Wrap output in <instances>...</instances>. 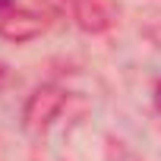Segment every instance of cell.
<instances>
[{
  "instance_id": "5b68a950",
  "label": "cell",
  "mask_w": 161,
  "mask_h": 161,
  "mask_svg": "<svg viewBox=\"0 0 161 161\" xmlns=\"http://www.w3.org/2000/svg\"><path fill=\"white\" fill-rule=\"evenodd\" d=\"M155 108L161 111V79H158V82H155Z\"/></svg>"
},
{
  "instance_id": "6da1fadb",
  "label": "cell",
  "mask_w": 161,
  "mask_h": 161,
  "mask_svg": "<svg viewBox=\"0 0 161 161\" xmlns=\"http://www.w3.org/2000/svg\"><path fill=\"white\" fill-rule=\"evenodd\" d=\"M41 3L47 13H60V16H69L82 32H92V35H101L114 25V10L104 3V0H35Z\"/></svg>"
},
{
  "instance_id": "3957f363",
  "label": "cell",
  "mask_w": 161,
  "mask_h": 161,
  "mask_svg": "<svg viewBox=\"0 0 161 161\" xmlns=\"http://www.w3.org/2000/svg\"><path fill=\"white\" fill-rule=\"evenodd\" d=\"M44 29V19L41 13H32V10H22L16 7L13 0H0V38H7V41H32L38 38Z\"/></svg>"
},
{
  "instance_id": "277c9868",
  "label": "cell",
  "mask_w": 161,
  "mask_h": 161,
  "mask_svg": "<svg viewBox=\"0 0 161 161\" xmlns=\"http://www.w3.org/2000/svg\"><path fill=\"white\" fill-rule=\"evenodd\" d=\"M7 82H10V66H7L3 60H0V89H3Z\"/></svg>"
},
{
  "instance_id": "7a4b0ae2",
  "label": "cell",
  "mask_w": 161,
  "mask_h": 161,
  "mask_svg": "<svg viewBox=\"0 0 161 161\" xmlns=\"http://www.w3.org/2000/svg\"><path fill=\"white\" fill-rule=\"evenodd\" d=\"M63 101H66L63 89H57V86H38V89L29 95L25 108H22V130L32 133V136L47 133V126H51L54 117L60 114Z\"/></svg>"
}]
</instances>
